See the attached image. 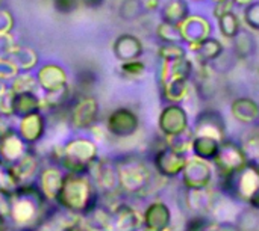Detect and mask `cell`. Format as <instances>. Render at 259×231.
<instances>
[{
  "label": "cell",
  "instance_id": "cell-33",
  "mask_svg": "<svg viewBox=\"0 0 259 231\" xmlns=\"http://www.w3.org/2000/svg\"><path fill=\"white\" fill-rule=\"evenodd\" d=\"M156 35L165 44H181V42H184L182 33H181V26L168 23V21H161L158 24Z\"/></svg>",
  "mask_w": 259,
  "mask_h": 231
},
{
  "label": "cell",
  "instance_id": "cell-26",
  "mask_svg": "<svg viewBox=\"0 0 259 231\" xmlns=\"http://www.w3.org/2000/svg\"><path fill=\"white\" fill-rule=\"evenodd\" d=\"M6 56H9L14 61V64L17 65L20 73H30L39 62L38 51L27 45H15L14 44Z\"/></svg>",
  "mask_w": 259,
  "mask_h": 231
},
{
  "label": "cell",
  "instance_id": "cell-45",
  "mask_svg": "<svg viewBox=\"0 0 259 231\" xmlns=\"http://www.w3.org/2000/svg\"><path fill=\"white\" fill-rule=\"evenodd\" d=\"M14 91L9 88L5 94L0 95V112L12 115V104H14Z\"/></svg>",
  "mask_w": 259,
  "mask_h": 231
},
{
  "label": "cell",
  "instance_id": "cell-22",
  "mask_svg": "<svg viewBox=\"0 0 259 231\" xmlns=\"http://www.w3.org/2000/svg\"><path fill=\"white\" fill-rule=\"evenodd\" d=\"M170 209L164 203H153L147 207L143 224L146 231H165L170 225Z\"/></svg>",
  "mask_w": 259,
  "mask_h": 231
},
{
  "label": "cell",
  "instance_id": "cell-38",
  "mask_svg": "<svg viewBox=\"0 0 259 231\" xmlns=\"http://www.w3.org/2000/svg\"><path fill=\"white\" fill-rule=\"evenodd\" d=\"M67 101H70V88L59 91V92H53V94H46L44 95V103L42 106L46 109H59L62 107Z\"/></svg>",
  "mask_w": 259,
  "mask_h": 231
},
{
  "label": "cell",
  "instance_id": "cell-20",
  "mask_svg": "<svg viewBox=\"0 0 259 231\" xmlns=\"http://www.w3.org/2000/svg\"><path fill=\"white\" fill-rule=\"evenodd\" d=\"M27 144L15 132L0 139V160L5 165H12L27 151Z\"/></svg>",
  "mask_w": 259,
  "mask_h": 231
},
{
  "label": "cell",
  "instance_id": "cell-51",
  "mask_svg": "<svg viewBox=\"0 0 259 231\" xmlns=\"http://www.w3.org/2000/svg\"><path fill=\"white\" fill-rule=\"evenodd\" d=\"M229 230V225H211V227H206L205 231H228Z\"/></svg>",
  "mask_w": 259,
  "mask_h": 231
},
{
  "label": "cell",
  "instance_id": "cell-54",
  "mask_svg": "<svg viewBox=\"0 0 259 231\" xmlns=\"http://www.w3.org/2000/svg\"><path fill=\"white\" fill-rule=\"evenodd\" d=\"M6 228H8V227H6L5 218H2V216H0V231H5V230H6Z\"/></svg>",
  "mask_w": 259,
  "mask_h": 231
},
{
  "label": "cell",
  "instance_id": "cell-47",
  "mask_svg": "<svg viewBox=\"0 0 259 231\" xmlns=\"http://www.w3.org/2000/svg\"><path fill=\"white\" fill-rule=\"evenodd\" d=\"M77 82L80 85V88H88V86H93L94 82H96V76L91 73V71H82L77 77Z\"/></svg>",
  "mask_w": 259,
  "mask_h": 231
},
{
  "label": "cell",
  "instance_id": "cell-4",
  "mask_svg": "<svg viewBox=\"0 0 259 231\" xmlns=\"http://www.w3.org/2000/svg\"><path fill=\"white\" fill-rule=\"evenodd\" d=\"M46 203V197L33 185H21L12 191L11 219L18 225H29L38 219Z\"/></svg>",
  "mask_w": 259,
  "mask_h": 231
},
{
  "label": "cell",
  "instance_id": "cell-10",
  "mask_svg": "<svg viewBox=\"0 0 259 231\" xmlns=\"http://www.w3.org/2000/svg\"><path fill=\"white\" fill-rule=\"evenodd\" d=\"M140 127V120L137 113L127 107H118L112 110L106 120L108 132L115 138H129Z\"/></svg>",
  "mask_w": 259,
  "mask_h": 231
},
{
  "label": "cell",
  "instance_id": "cell-42",
  "mask_svg": "<svg viewBox=\"0 0 259 231\" xmlns=\"http://www.w3.org/2000/svg\"><path fill=\"white\" fill-rule=\"evenodd\" d=\"M11 207H12V191L0 188V216L5 219L11 216Z\"/></svg>",
  "mask_w": 259,
  "mask_h": 231
},
{
  "label": "cell",
  "instance_id": "cell-11",
  "mask_svg": "<svg viewBox=\"0 0 259 231\" xmlns=\"http://www.w3.org/2000/svg\"><path fill=\"white\" fill-rule=\"evenodd\" d=\"M158 124H159V130L165 138L179 135L188 129L187 110L178 103H171L161 110Z\"/></svg>",
  "mask_w": 259,
  "mask_h": 231
},
{
  "label": "cell",
  "instance_id": "cell-43",
  "mask_svg": "<svg viewBox=\"0 0 259 231\" xmlns=\"http://www.w3.org/2000/svg\"><path fill=\"white\" fill-rule=\"evenodd\" d=\"M15 133V127H14V115L11 113H2L0 112V139Z\"/></svg>",
  "mask_w": 259,
  "mask_h": 231
},
{
  "label": "cell",
  "instance_id": "cell-6",
  "mask_svg": "<svg viewBox=\"0 0 259 231\" xmlns=\"http://www.w3.org/2000/svg\"><path fill=\"white\" fill-rule=\"evenodd\" d=\"M249 163V157L238 144L232 141L220 142L217 156L214 157V165L220 177H232L244 169Z\"/></svg>",
  "mask_w": 259,
  "mask_h": 231
},
{
  "label": "cell",
  "instance_id": "cell-17",
  "mask_svg": "<svg viewBox=\"0 0 259 231\" xmlns=\"http://www.w3.org/2000/svg\"><path fill=\"white\" fill-rule=\"evenodd\" d=\"M17 133L27 145H35L46 133V117L39 110L24 118H20Z\"/></svg>",
  "mask_w": 259,
  "mask_h": 231
},
{
  "label": "cell",
  "instance_id": "cell-16",
  "mask_svg": "<svg viewBox=\"0 0 259 231\" xmlns=\"http://www.w3.org/2000/svg\"><path fill=\"white\" fill-rule=\"evenodd\" d=\"M38 165H39V162H38L36 154L32 150H27L23 157H20L12 165H6V166H8V171H9L12 182L18 188L21 185L29 183V180L36 174Z\"/></svg>",
  "mask_w": 259,
  "mask_h": 231
},
{
  "label": "cell",
  "instance_id": "cell-25",
  "mask_svg": "<svg viewBox=\"0 0 259 231\" xmlns=\"http://www.w3.org/2000/svg\"><path fill=\"white\" fill-rule=\"evenodd\" d=\"M42 109V101L35 92H15L12 115L17 118H24Z\"/></svg>",
  "mask_w": 259,
  "mask_h": 231
},
{
  "label": "cell",
  "instance_id": "cell-40",
  "mask_svg": "<svg viewBox=\"0 0 259 231\" xmlns=\"http://www.w3.org/2000/svg\"><path fill=\"white\" fill-rule=\"evenodd\" d=\"M20 74V70L9 56H0V80L11 82Z\"/></svg>",
  "mask_w": 259,
  "mask_h": 231
},
{
  "label": "cell",
  "instance_id": "cell-2",
  "mask_svg": "<svg viewBox=\"0 0 259 231\" xmlns=\"http://www.w3.org/2000/svg\"><path fill=\"white\" fill-rule=\"evenodd\" d=\"M193 62L188 57L161 61L159 88L162 98L170 103H179L188 95V80L193 76Z\"/></svg>",
  "mask_w": 259,
  "mask_h": 231
},
{
  "label": "cell",
  "instance_id": "cell-7",
  "mask_svg": "<svg viewBox=\"0 0 259 231\" xmlns=\"http://www.w3.org/2000/svg\"><path fill=\"white\" fill-rule=\"evenodd\" d=\"M100 106L96 97L80 95L70 107V126L74 130L93 129L99 120Z\"/></svg>",
  "mask_w": 259,
  "mask_h": 231
},
{
  "label": "cell",
  "instance_id": "cell-21",
  "mask_svg": "<svg viewBox=\"0 0 259 231\" xmlns=\"http://www.w3.org/2000/svg\"><path fill=\"white\" fill-rule=\"evenodd\" d=\"M190 48H191V51L194 54L196 64H211V62H215L225 53L223 44L219 39L212 38V36L203 39L199 44L190 45Z\"/></svg>",
  "mask_w": 259,
  "mask_h": 231
},
{
  "label": "cell",
  "instance_id": "cell-29",
  "mask_svg": "<svg viewBox=\"0 0 259 231\" xmlns=\"http://www.w3.org/2000/svg\"><path fill=\"white\" fill-rule=\"evenodd\" d=\"M256 51V39L255 36L246 30V29H241L237 36L234 38V53L237 57L240 59H247L250 56H253Z\"/></svg>",
  "mask_w": 259,
  "mask_h": 231
},
{
  "label": "cell",
  "instance_id": "cell-18",
  "mask_svg": "<svg viewBox=\"0 0 259 231\" xmlns=\"http://www.w3.org/2000/svg\"><path fill=\"white\" fill-rule=\"evenodd\" d=\"M181 33L184 42H188L190 45L199 44L211 36V24L200 15H190L181 24Z\"/></svg>",
  "mask_w": 259,
  "mask_h": 231
},
{
  "label": "cell",
  "instance_id": "cell-36",
  "mask_svg": "<svg viewBox=\"0 0 259 231\" xmlns=\"http://www.w3.org/2000/svg\"><path fill=\"white\" fill-rule=\"evenodd\" d=\"M161 61H173V59H182L187 57V50L181 44H162L158 50Z\"/></svg>",
  "mask_w": 259,
  "mask_h": 231
},
{
  "label": "cell",
  "instance_id": "cell-55",
  "mask_svg": "<svg viewBox=\"0 0 259 231\" xmlns=\"http://www.w3.org/2000/svg\"><path fill=\"white\" fill-rule=\"evenodd\" d=\"M3 165H5V163H3V162H2V160H0V168H2V166H3Z\"/></svg>",
  "mask_w": 259,
  "mask_h": 231
},
{
  "label": "cell",
  "instance_id": "cell-50",
  "mask_svg": "<svg viewBox=\"0 0 259 231\" xmlns=\"http://www.w3.org/2000/svg\"><path fill=\"white\" fill-rule=\"evenodd\" d=\"M249 203H250L255 209H258L259 210V189L255 192V194H253V197L249 200Z\"/></svg>",
  "mask_w": 259,
  "mask_h": 231
},
{
  "label": "cell",
  "instance_id": "cell-46",
  "mask_svg": "<svg viewBox=\"0 0 259 231\" xmlns=\"http://www.w3.org/2000/svg\"><path fill=\"white\" fill-rule=\"evenodd\" d=\"M232 6H234V0H223V2H217L214 5V15L219 18L220 15L226 14V12H231L232 11Z\"/></svg>",
  "mask_w": 259,
  "mask_h": 231
},
{
  "label": "cell",
  "instance_id": "cell-41",
  "mask_svg": "<svg viewBox=\"0 0 259 231\" xmlns=\"http://www.w3.org/2000/svg\"><path fill=\"white\" fill-rule=\"evenodd\" d=\"M14 26H15L14 14L9 9L0 6V36L9 35L12 32Z\"/></svg>",
  "mask_w": 259,
  "mask_h": 231
},
{
  "label": "cell",
  "instance_id": "cell-24",
  "mask_svg": "<svg viewBox=\"0 0 259 231\" xmlns=\"http://www.w3.org/2000/svg\"><path fill=\"white\" fill-rule=\"evenodd\" d=\"M231 113L243 124H255L259 121V103L250 97H238L231 104Z\"/></svg>",
  "mask_w": 259,
  "mask_h": 231
},
{
  "label": "cell",
  "instance_id": "cell-37",
  "mask_svg": "<svg viewBox=\"0 0 259 231\" xmlns=\"http://www.w3.org/2000/svg\"><path fill=\"white\" fill-rule=\"evenodd\" d=\"M120 73L124 79H140L146 73V65L141 61H129V62H121L120 65Z\"/></svg>",
  "mask_w": 259,
  "mask_h": 231
},
{
  "label": "cell",
  "instance_id": "cell-1",
  "mask_svg": "<svg viewBox=\"0 0 259 231\" xmlns=\"http://www.w3.org/2000/svg\"><path fill=\"white\" fill-rule=\"evenodd\" d=\"M56 201L62 209L73 213H85L87 210H90L96 203V189L88 172L65 174Z\"/></svg>",
  "mask_w": 259,
  "mask_h": 231
},
{
  "label": "cell",
  "instance_id": "cell-13",
  "mask_svg": "<svg viewBox=\"0 0 259 231\" xmlns=\"http://www.w3.org/2000/svg\"><path fill=\"white\" fill-rule=\"evenodd\" d=\"M90 171H93L94 185L103 194H106V195L114 194L120 188L115 162H111V160H106V159L96 160Z\"/></svg>",
  "mask_w": 259,
  "mask_h": 231
},
{
  "label": "cell",
  "instance_id": "cell-34",
  "mask_svg": "<svg viewBox=\"0 0 259 231\" xmlns=\"http://www.w3.org/2000/svg\"><path fill=\"white\" fill-rule=\"evenodd\" d=\"M9 88L14 92H35L38 86L36 76L32 73H20L17 77H14L9 82Z\"/></svg>",
  "mask_w": 259,
  "mask_h": 231
},
{
  "label": "cell",
  "instance_id": "cell-48",
  "mask_svg": "<svg viewBox=\"0 0 259 231\" xmlns=\"http://www.w3.org/2000/svg\"><path fill=\"white\" fill-rule=\"evenodd\" d=\"M62 231H91V228L85 224V222H80V221H76V222H71V224H67Z\"/></svg>",
  "mask_w": 259,
  "mask_h": 231
},
{
  "label": "cell",
  "instance_id": "cell-58",
  "mask_svg": "<svg viewBox=\"0 0 259 231\" xmlns=\"http://www.w3.org/2000/svg\"><path fill=\"white\" fill-rule=\"evenodd\" d=\"M193 2H203V0H193Z\"/></svg>",
  "mask_w": 259,
  "mask_h": 231
},
{
  "label": "cell",
  "instance_id": "cell-8",
  "mask_svg": "<svg viewBox=\"0 0 259 231\" xmlns=\"http://www.w3.org/2000/svg\"><path fill=\"white\" fill-rule=\"evenodd\" d=\"M194 136H206L212 138L219 142L226 141V124L223 115L215 109L202 110L196 117L194 123Z\"/></svg>",
  "mask_w": 259,
  "mask_h": 231
},
{
  "label": "cell",
  "instance_id": "cell-5",
  "mask_svg": "<svg viewBox=\"0 0 259 231\" xmlns=\"http://www.w3.org/2000/svg\"><path fill=\"white\" fill-rule=\"evenodd\" d=\"M59 160L68 172L87 174L97 160V145L88 138L70 139L62 147Z\"/></svg>",
  "mask_w": 259,
  "mask_h": 231
},
{
  "label": "cell",
  "instance_id": "cell-56",
  "mask_svg": "<svg viewBox=\"0 0 259 231\" xmlns=\"http://www.w3.org/2000/svg\"><path fill=\"white\" fill-rule=\"evenodd\" d=\"M3 2H5V0H0V6H2V5H3Z\"/></svg>",
  "mask_w": 259,
  "mask_h": 231
},
{
  "label": "cell",
  "instance_id": "cell-53",
  "mask_svg": "<svg viewBox=\"0 0 259 231\" xmlns=\"http://www.w3.org/2000/svg\"><path fill=\"white\" fill-rule=\"evenodd\" d=\"M252 2H255V0H234V3L235 5H240V6H246V5H249Z\"/></svg>",
  "mask_w": 259,
  "mask_h": 231
},
{
  "label": "cell",
  "instance_id": "cell-15",
  "mask_svg": "<svg viewBox=\"0 0 259 231\" xmlns=\"http://www.w3.org/2000/svg\"><path fill=\"white\" fill-rule=\"evenodd\" d=\"M112 53L120 62L137 61L144 53V45L141 39L132 33H121L115 38L112 44Z\"/></svg>",
  "mask_w": 259,
  "mask_h": 231
},
{
  "label": "cell",
  "instance_id": "cell-14",
  "mask_svg": "<svg viewBox=\"0 0 259 231\" xmlns=\"http://www.w3.org/2000/svg\"><path fill=\"white\" fill-rule=\"evenodd\" d=\"M184 183L188 189H205L212 177V169L208 160L203 159H191L187 160L184 168Z\"/></svg>",
  "mask_w": 259,
  "mask_h": 231
},
{
  "label": "cell",
  "instance_id": "cell-12",
  "mask_svg": "<svg viewBox=\"0 0 259 231\" xmlns=\"http://www.w3.org/2000/svg\"><path fill=\"white\" fill-rule=\"evenodd\" d=\"M185 153H181L171 147L161 148L155 156V166L162 177H176L187 165Z\"/></svg>",
  "mask_w": 259,
  "mask_h": 231
},
{
  "label": "cell",
  "instance_id": "cell-35",
  "mask_svg": "<svg viewBox=\"0 0 259 231\" xmlns=\"http://www.w3.org/2000/svg\"><path fill=\"white\" fill-rule=\"evenodd\" d=\"M193 141H194V132L187 129L185 132H182L179 135L167 138V147H171V148H175V150H178L181 153H187L191 148Z\"/></svg>",
  "mask_w": 259,
  "mask_h": 231
},
{
  "label": "cell",
  "instance_id": "cell-49",
  "mask_svg": "<svg viewBox=\"0 0 259 231\" xmlns=\"http://www.w3.org/2000/svg\"><path fill=\"white\" fill-rule=\"evenodd\" d=\"M80 3L88 9H99L105 5V0H80Z\"/></svg>",
  "mask_w": 259,
  "mask_h": 231
},
{
  "label": "cell",
  "instance_id": "cell-32",
  "mask_svg": "<svg viewBox=\"0 0 259 231\" xmlns=\"http://www.w3.org/2000/svg\"><path fill=\"white\" fill-rule=\"evenodd\" d=\"M217 20H219L220 33H222L225 38H228V39H234V38L237 36V33L241 30L240 20H238V17H237V14H235L234 11L220 15Z\"/></svg>",
  "mask_w": 259,
  "mask_h": 231
},
{
  "label": "cell",
  "instance_id": "cell-57",
  "mask_svg": "<svg viewBox=\"0 0 259 231\" xmlns=\"http://www.w3.org/2000/svg\"><path fill=\"white\" fill-rule=\"evenodd\" d=\"M214 2H215V3H217V2H223V0H214Z\"/></svg>",
  "mask_w": 259,
  "mask_h": 231
},
{
  "label": "cell",
  "instance_id": "cell-39",
  "mask_svg": "<svg viewBox=\"0 0 259 231\" xmlns=\"http://www.w3.org/2000/svg\"><path fill=\"white\" fill-rule=\"evenodd\" d=\"M243 17H244V23L249 29L259 32V0L246 5Z\"/></svg>",
  "mask_w": 259,
  "mask_h": 231
},
{
  "label": "cell",
  "instance_id": "cell-52",
  "mask_svg": "<svg viewBox=\"0 0 259 231\" xmlns=\"http://www.w3.org/2000/svg\"><path fill=\"white\" fill-rule=\"evenodd\" d=\"M8 89H9V86H8V82H3V80H0V95H2V94H5Z\"/></svg>",
  "mask_w": 259,
  "mask_h": 231
},
{
  "label": "cell",
  "instance_id": "cell-3",
  "mask_svg": "<svg viewBox=\"0 0 259 231\" xmlns=\"http://www.w3.org/2000/svg\"><path fill=\"white\" fill-rule=\"evenodd\" d=\"M118 185L126 194L146 195L152 189L153 172L150 168L137 157L127 156L115 162Z\"/></svg>",
  "mask_w": 259,
  "mask_h": 231
},
{
  "label": "cell",
  "instance_id": "cell-27",
  "mask_svg": "<svg viewBox=\"0 0 259 231\" xmlns=\"http://www.w3.org/2000/svg\"><path fill=\"white\" fill-rule=\"evenodd\" d=\"M162 21L181 26L190 17V8L185 0H170L161 9Z\"/></svg>",
  "mask_w": 259,
  "mask_h": 231
},
{
  "label": "cell",
  "instance_id": "cell-9",
  "mask_svg": "<svg viewBox=\"0 0 259 231\" xmlns=\"http://www.w3.org/2000/svg\"><path fill=\"white\" fill-rule=\"evenodd\" d=\"M35 76L38 80V86L44 91V94H53L68 88L67 73L59 64L47 62L36 70Z\"/></svg>",
  "mask_w": 259,
  "mask_h": 231
},
{
  "label": "cell",
  "instance_id": "cell-30",
  "mask_svg": "<svg viewBox=\"0 0 259 231\" xmlns=\"http://www.w3.org/2000/svg\"><path fill=\"white\" fill-rule=\"evenodd\" d=\"M219 148H220V142L206 136H194V141L191 145V150L194 151V154L203 160H214V157L219 153Z\"/></svg>",
  "mask_w": 259,
  "mask_h": 231
},
{
  "label": "cell",
  "instance_id": "cell-19",
  "mask_svg": "<svg viewBox=\"0 0 259 231\" xmlns=\"http://www.w3.org/2000/svg\"><path fill=\"white\" fill-rule=\"evenodd\" d=\"M141 227V218L127 204H117L111 210V231H137Z\"/></svg>",
  "mask_w": 259,
  "mask_h": 231
},
{
  "label": "cell",
  "instance_id": "cell-23",
  "mask_svg": "<svg viewBox=\"0 0 259 231\" xmlns=\"http://www.w3.org/2000/svg\"><path fill=\"white\" fill-rule=\"evenodd\" d=\"M62 183H64V174L55 166H49L42 169L38 179V188L46 197V200L56 201L58 194L62 188Z\"/></svg>",
  "mask_w": 259,
  "mask_h": 231
},
{
  "label": "cell",
  "instance_id": "cell-44",
  "mask_svg": "<svg viewBox=\"0 0 259 231\" xmlns=\"http://www.w3.org/2000/svg\"><path fill=\"white\" fill-rule=\"evenodd\" d=\"M80 0H53V8L59 14H71L79 8Z\"/></svg>",
  "mask_w": 259,
  "mask_h": 231
},
{
  "label": "cell",
  "instance_id": "cell-31",
  "mask_svg": "<svg viewBox=\"0 0 259 231\" xmlns=\"http://www.w3.org/2000/svg\"><path fill=\"white\" fill-rule=\"evenodd\" d=\"M147 6L143 0H121L118 5V17L123 21H135L144 15Z\"/></svg>",
  "mask_w": 259,
  "mask_h": 231
},
{
  "label": "cell",
  "instance_id": "cell-28",
  "mask_svg": "<svg viewBox=\"0 0 259 231\" xmlns=\"http://www.w3.org/2000/svg\"><path fill=\"white\" fill-rule=\"evenodd\" d=\"M85 224L91 230L106 231L111 230V212L103 207H96V204L83 213Z\"/></svg>",
  "mask_w": 259,
  "mask_h": 231
}]
</instances>
